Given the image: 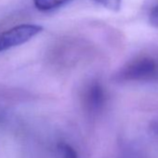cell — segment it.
<instances>
[{
  "instance_id": "obj_3",
  "label": "cell",
  "mask_w": 158,
  "mask_h": 158,
  "mask_svg": "<svg viewBox=\"0 0 158 158\" xmlns=\"http://www.w3.org/2000/svg\"><path fill=\"white\" fill-rule=\"evenodd\" d=\"M85 106L91 113L101 111L106 102V93L99 82H91L84 91L83 96Z\"/></svg>"
},
{
  "instance_id": "obj_2",
  "label": "cell",
  "mask_w": 158,
  "mask_h": 158,
  "mask_svg": "<svg viewBox=\"0 0 158 158\" xmlns=\"http://www.w3.org/2000/svg\"><path fill=\"white\" fill-rule=\"evenodd\" d=\"M43 27L37 24L23 23L0 33V52L21 46L43 32Z\"/></svg>"
},
{
  "instance_id": "obj_7",
  "label": "cell",
  "mask_w": 158,
  "mask_h": 158,
  "mask_svg": "<svg viewBox=\"0 0 158 158\" xmlns=\"http://www.w3.org/2000/svg\"><path fill=\"white\" fill-rule=\"evenodd\" d=\"M149 23L152 27L158 29V4L151 10L149 14Z\"/></svg>"
},
{
  "instance_id": "obj_5",
  "label": "cell",
  "mask_w": 158,
  "mask_h": 158,
  "mask_svg": "<svg viewBox=\"0 0 158 158\" xmlns=\"http://www.w3.org/2000/svg\"><path fill=\"white\" fill-rule=\"evenodd\" d=\"M58 150L61 158H78L75 150L66 142L59 143Z\"/></svg>"
},
{
  "instance_id": "obj_6",
  "label": "cell",
  "mask_w": 158,
  "mask_h": 158,
  "mask_svg": "<svg viewBox=\"0 0 158 158\" xmlns=\"http://www.w3.org/2000/svg\"><path fill=\"white\" fill-rule=\"evenodd\" d=\"M95 1L101 4L103 8L114 12L119 11L122 7V0H95Z\"/></svg>"
},
{
  "instance_id": "obj_8",
  "label": "cell",
  "mask_w": 158,
  "mask_h": 158,
  "mask_svg": "<svg viewBox=\"0 0 158 158\" xmlns=\"http://www.w3.org/2000/svg\"><path fill=\"white\" fill-rule=\"evenodd\" d=\"M152 129L154 133H156L158 135V121L152 125Z\"/></svg>"
},
{
  "instance_id": "obj_4",
  "label": "cell",
  "mask_w": 158,
  "mask_h": 158,
  "mask_svg": "<svg viewBox=\"0 0 158 158\" xmlns=\"http://www.w3.org/2000/svg\"><path fill=\"white\" fill-rule=\"evenodd\" d=\"M71 0H34L35 7L40 11H49L58 9Z\"/></svg>"
},
{
  "instance_id": "obj_1",
  "label": "cell",
  "mask_w": 158,
  "mask_h": 158,
  "mask_svg": "<svg viewBox=\"0 0 158 158\" xmlns=\"http://www.w3.org/2000/svg\"><path fill=\"white\" fill-rule=\"evenodd\" d=\"M158 76V62L150 57H141L131 60L116 75L120 81H151Z\"/></svg>"
}]
</instances>
